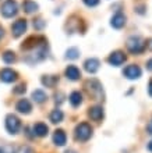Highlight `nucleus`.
Wrapping results in <instances>:
<instances>
[{"label": "nucleus", "mask_w": 152, "mask_h": 153, "mask_svg": "<svg viewBox=\"0 0 152 153\" xmlns=\"http://www.w3.org/2000/svg\"><path fill=\"white\" fill-rule=\"evenodd\" d=\"M3 33H4V31H3V28L0 27V39H1V36H3Z\"/></svg>", "instance_id": "32"}, {"label": "nucleus", "mask_w": 152, "mask_h": 153, "mask_svg": "<svg viewBox=\"0 0 152 153\" xmlns=\"http://www.w3.org/2000/svg\"><path fill=\"white\" fill-rule=\"evenodd\" d=\"M42 84L46 88H53L57 84V78L55 75H45V76H42Z\"/></svg>", "instance_id": "20"}, {"label": "nucleus", "mask_w": 152, "mask_h": 153, "mask_svg": "<svg viewBox=\"0 0 152 153\" xmlns=\"http://www.w3.org/2000/svg\"><path fill=\"white\" fill-rule=\"evenodd\" d=\"M25 92V85H18L16 89H14V93H24Z\"/></svg>", "instance_id": "26"}, {"label": "nucleus", "mask_w": 152, "mask_h": 153, "mask_svg": "<svg viewBox=\"0 0 152 153\" xmlns=\"http://www.w3.org/2000/svg\"><path fill=\"white\" fill-rule=\"evenodd\" d=\"M84 3L88 6V7H95L99 4V0H84Z\"/></svg>", "instance_id": "25"}, {"label": "nucleus", "mask_w": 152, "mask_h": 153, "mask_svg": "<svg viewBox=\"0 0 152 153\" xmlns=\"http://www.w3.org/2000/svg\"><path fill=\"white\" fill-rule=\"evenodd\" d=\"M148 149H149V152H152V141L148 143Z\"/></svg>", "instance_id": "31"}, {"label": "nucleus", "mask_w": 152, "mask_h": 153, "mask_svg": "<svg viewBox=\"0 0 152 153\" xmlns=\"http://www.w3.org/2000/svg\"><path fill=\"white\" fill-rule=\"evenodd\" d=\"M16 109L22 114H29L31 113V110H32V106H31V103H29V100H27V99H21V100L17 103Z\"/></svg>", "instance_id": "14"}, {"label": "nucleus", "mask_w": 152, "mask_h": 153, "mask_svg": "<svg viewBox=\"0 0 152 153\" xmlns=\"http://www.w3.org/2000/svg\"><path fill=\"white\" fill-rule=\"evenodd\" d=\"M148 92H149V95L152 96V79H151V82H149V85H148Z\"/></svg>", "instance_id": "30"}, {"label": "nucleus", "mask_w": 152, "mask_h": 153, "mask_svg": "<svg viewBox=\"0 0 152 153\" xmlns=\"http://www.w3.org/2000/svg\"><path fill=\"white\" fill-rule=\"evenodd\" d=\"M64 74H66V76L70 81H77V79H80V76H81V71L77 68L76 65H68L67 68H66V71H64Z\"/></svg>", "instance_id": "11"}, {"label": "nucleus", "mask_w": 152, "mask_h": 153, "mask_svg": "<svg viewBox=\"0 0 152 153\" xmlns=\"http://www.w3.org/2000/svg\"><path fill=\"white\" fill-rule=\"evenodd\" d=\"M78 54H80V52H78V49L77 48H71L67 50V59H71V60H74V59H77L78 57Z\"/></svg>", "instance_id": "23"}, {"label": "nucleus", "mask_w": 152, "mask_h": 153, "mask_svg": "<svg viewBox=\"0 0 152 153\" xmlns=\"http://www.w3.org/2000/svg\"><path fill=\"white\" fill-rule=\"evenodd\" d=\"M74 135H76L77 141H81V142L88 141L89 138L92 137L91 125H89L88 123H81V124H78L76 127V132H74Z\"/></svg>", "instance_id": "1"}, {"label": "nucleus", "mask_w": 152, "mask_h": 153, "mask_svg": "<svg viewBox=\"0 0 152 153\" xmlns=\"http://www.w3.org/2000/svg\"><path fill=\"white\" fill-rule=\"evenodd\" d=\"M66 141H67L66 132H64L63 129H56V131H55V135H53V142H55V145L64 146L66 145Z\"/></svg>", "instance_id": "13"}, {"label": "nucleus", "mask_w": 152, "mask_h": 153, "mask_svg": "<svg viewBox=\"0 0 152 153\" xmlns=\"http://www.w3.org/2000/svg\"><path fill=\"white\" fill-rule=\"evenodd\" d=\"M108 61L112 65H115V67H119V65H121L124 61H126V54H124L123 52H120V50H116V52H113L112 54L109 56Z\"/></svg>", "instance_id": "7"}, {"label": "nucleus", "mask_w": 152, "mask_h": 153, "mask_svg": "<svg viewBox=\"0 0 152 153\" xmlns=\"http://www.w3.org/2000/svg\"><path fill=\"white\" fill-rule=\"evenodd\" d=\"M46 99H48V96L42 89H36V91L32 92V100L36 102V103H43Z\"/></svg>", "instance_id": "17"}, {"label": "nucleus", "mask_w": 152, "mask_h": 153, "mask_svg": "<svg viewBox=\"0 0 152 153\" xmlns=\"http://www.w3.org/2000/svg\"><path fill=\"white\" fill-rule=\"evenodd\" d=\"M145 48H148L149 50L152 52V39H148L147 42H145Z\"/></svg>", "instance_id": "28"}, {"label": "nucleus", "mask_w": 152, "mask_h": 153, "mask_svg": "<svg viewBox=\"0 0 152 153\" xmlns=\"http://www.w3.org/2000/svg\"><path fill=\"white\" fill-rule=\"evenodd\" d=\"M22 7H24V11L31 14V13H35L38 10V4L35 1H32V0H25L24 3H22Z\"/></svg>", "instance_id": "19"}, {"label": "nucleus", "mask_w": 152, "mask_h": 153, "mask_svg": "<svg viewBox=\"0 0 152 153\" xmlns=\"http://www.w3.org/2000/svg\"><path fill=\"white\" fill-rule=\"evenodd\" d=\"M87 86H88V91L89 93H91L92 96H99V93L102 92V86H100V84L98 82L96 79H91L87 82Z\"/></svg>", "instance_id": "12"}, {"label": "nucleus", "mask_w": 152, "mask_h": 153, "mask_svg": "<svg viewBox=\"0 0 152 153\" xmlns=\"http://www.w3.org/2000/svg\"><path fill=\"white\" fill-rule=\"evenodd\" d=\"M147 132L149 134V135H152V120L148 123V125H147Z\"/></svg>", "instance_id": "27"}, {"label": "nucleus", "mask_w": 152, "mask_h": 153, "mask_svg": "<svg viewBox=\"0 0 152 153\" xmlns=\"http://www.w3.org/2000/svg\"><path fill=\"white\" fill-rule=\"evenodd\" d=\"M0 79L3 81V82H7V84L14 82L17 79V73L11 68H4L0 71Z\"/></svg>", "instance_id": "8"}, {"label": "nucleus", "mask_w": 152, "mask_h": 153, "mask_svg": "<svg viewBox=\"0 0 152 153\" xmlns=\"http://www.w3.org/2000/svg\"><path fill=\"white\" fill-rule=\"evenodd\" d=\"M68 99H70V103H71L74 107H77V106H80L81 103H82V95H81V92H78V91L73 92Z\"/></svg>", "instance_id": "18"}, {"label": "nucleus", "mask_w": 152, "mask_h": 153, "mask_svg": "<svg viewBox=\"0 0 152 153\" xmlns=\"http://www.w3.org/2000/svg\"><path fill=\"white\" fill-rule=\"evenodd\" d=\"M3 60H4V63L11 64V63H14V61H16V54H14L13 52H4Z\"/></svg>", "instance_id": "22"}, {"label": "nucleus", "mask_w": 152, "mask_h": 153, "mask_svg": "<svg viewBox=\"0 0 152 153\" xmlns=\"http://www.w3.org/2000/svg\"><path fill=\"white\" fill-rule=\"evenodd\" d=\"M27 31V21L25 20H17L14 24L11 25V32H13V36L14 38H18L21 36L22 33Z\"/></svg>", "instance_id": "5"}, {"label": "nucleus", "mask_w": 152, "mask_h": 153, "mask_svg": "<svg viewBox=\"0 0 152 153\" xmlns=\"http://www.w3.org/2000/svg\"><path fill=\"white\" fill-rule=\"evenodd\" d=\"M20 127H21V123H20V118L14 114H8L6 117V129H7L10 134H17L20 131Z\"/></svg>", "instance_id": "4"}, {"label": "nucleus", "mask_w": 152, "mask_h": 153, "mask_svg": "<svg viewBox=\"0 0 152 153\" xmlns=\"http://www.w3.org/2000/svg\"><path fill=\"white\" fill-rule=\"evenodd\" d=\"M123 74H124L126 78H128V79H137V78H140L141 76V68L136 64L127 65V67L124 68Z\"/></svg>", "instance_id": "6"}, {"label": "nucleus", "mask_w": 152, "mask_h": 153, "mask_svg": "<svg viewBox=\"0 0 152 153\" xmlns=\"http://www.w3.org/2000/svg\"><path fill=\"white\" fill-rule=\"evenodd\" d=\"M127 49H128V52L134 53V54H140V53L144 52L145 43L138 36H131V38H128V40H127Z\"/></svg>", "instance_id": "2"}, {"label": "nucleus", "mask_w": 152, "mask_h": 153, "mask_svg": "<svg viewBox=\"0 0 152 153\" xmlns=\"http://www.w3.org/2000/svg\"><path fill=\"white\" fill-rule=\"evenodd\" d=\"M0 11H1V14H3L6 18H11V17H14L17 13H18V6H17V3L14 0H7V1L3 3Z\"/></svg>", "instance_id": "3"}, {"label": "nucleus", "mask_w": 152, "mask_h": 153, "mask_svg": "<svg viewBox=\"0 0 152 153\" xmlns=\"http://www.w3.org/2000/svg\"><path fill=\"white\" fill-rule=\"evenodd\" d=\"M64 118V114L61 110L56 109V110H53L52 113H50V121H52L53 124H57V123H61Z\"/></svg>", "instance_id": "21"}, {"label": "nucleus", "mask_w": 152, "mask_h": 153, "mask_svg": "<svg viewBox=\"0 0 152 153\" xmlns=\"http://www.w3.org/2000/svg\"><path fill=\"white\" fill-rule=\"evenodd\" d=\"M99 65H100V63L98 59H88V60H85V63H84V68L87 73L94 74L99 70Z\"/></svg>", "instance_id": "10"}, {"label": "nucleus", "mask_w": 152, "mask_h": 153, "mask_svg": "<svg viewBox=\"0 0 152 153\" xmlns=\"http://www.w3.org/2000/svg\"><path fill=\"white\" fill-rule=\"evenodd\" d=\"M48 131H49L48 125L43 124V123H36V124L34 125V134H35L36 137H39V138L46 137V135H48Z\"/></svg>", "instance_id": "16"}, {"label": "nucleus", "mask_w": 152, "mask_h": 153, "mask_svg": "<svg viewBox=\"0 0 152 153\" xmlns=\"http://www.w3.org/2000/svg\"><path fill=\"white\" fill-rule=\"evenodd\" d=\"M147 68H148L149 71H152V59L148 60V63H147Z\"/></svg>", "instance_id": "29"}, {"label": "nucleus", "mask_w": 152, "mask_h": 153, "mask_svg": "<svg viewBox=\"0 0 152 153\" xmlns=\"http://www.w3.org/2000/svg\"><path fill=\"white\" fill-rule=\"evenodd\" d=\"M34 27H35L36 29H42L45 27V21L43 20H36V21H34Z\"/></svg>", "instance_id": "24"}, {"label": "nucleus", "mask_w": 152, "mask_h": 153, "mask_svg": "<svg viewBox=\"0 0 152 153\" xmlns=\"http://www.w3.org/2000/svg\"><path fill=\"white\" fill-rule=\"evenodd\" d=\"M89 117H91V120L94 121H100L103 118V109L100 107V106H95V107H91L88 111Z\"/></svg>", "instance_id": "15"}, {"label": "nucleus", "mask_w": 152, "mask_h": 153, "mask_svg": "<svg viewBox=\"0 0 152 153\" xmlns=\"http://www.w3.org/2000/svg\"><path fill=\"white\" fill-rule=\"evenodd\" d=\"M64 153H76L74 150H67V152H64Z\"/></svg>", "instance_id": "33"}, {"label": "nucleus", "mask_w": 152, "mask_h": 153, "mask_svg": "<svg viewBox=\"0 0 152 153\" xmlns=\"http://www.w3.org/2000/svg\"><path fill=\"white\" fill-rule=\"evenodd\" d=\"M124 24H126V16H124L123 13H116L115 16L112 17V21H110V25H112L113 28L116 29H120L124 27Z\"/></svg>", "instance_id": "9"}]
</instances>
